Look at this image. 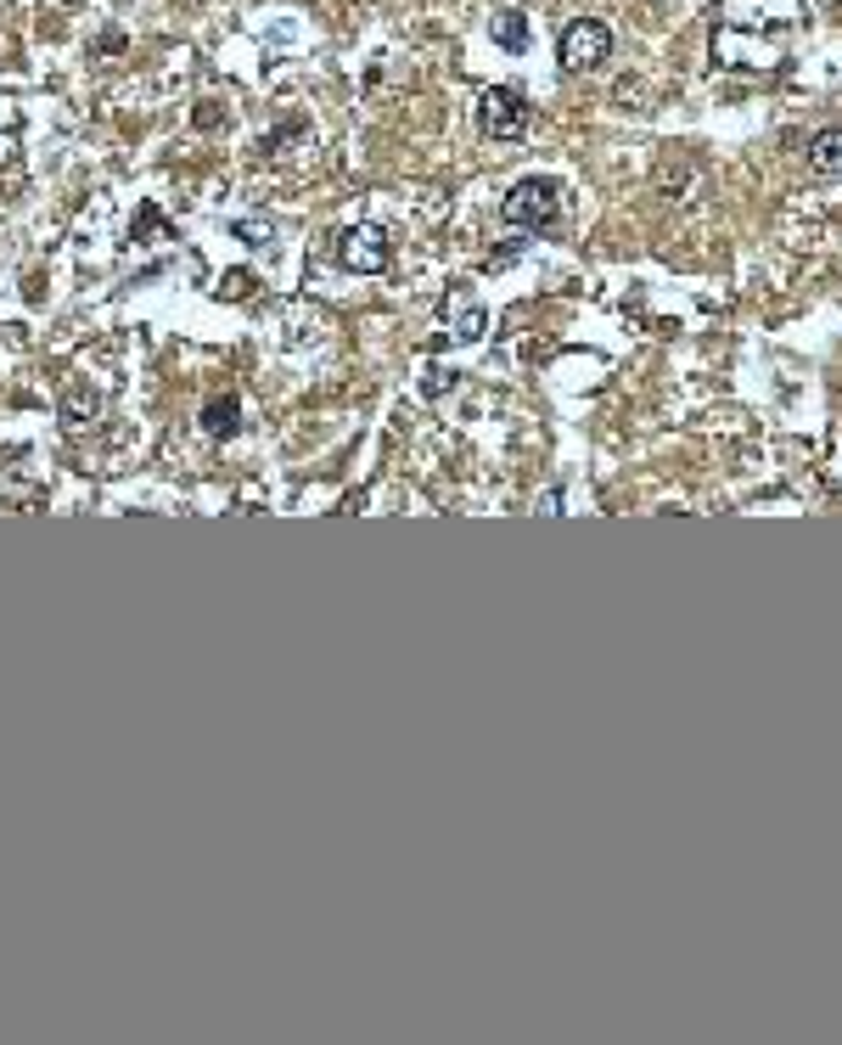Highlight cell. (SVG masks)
Listing matches in <instances>:
<instances>
[{
    "label": "cell",
    "instance_id": "6da1fadb",
    "mask_svg": "<svg viewBox=\"0 0 842 1045\" xmlns=\"http://www.w3.org/2000/svg\"><path fill=\"white\" fill-rule=\"evenodd\" d=\"M501 220L517 225V231H545V225H557L562 220V186L557 180H517L506 203H501Z\"/></svg>",
    "mask_w": 842,
    "mask_h": 1045
},
{
    "label": "cell",
    "instance_id": "7a4b0ae2",
    "mask_svg": "<svg viewBox=\"0 0 842 1045\" xmlns=\"http://www.w3.org/2000/svg\"><path fill=\"white\" fill-rule=\"evenodd\" d=\"M557 57L568 74H596L607 57H613V29L602 18H573L562 29V45H557Z\"/></svg>",
    "mask_w": 842,
    "mask_h": 1045
},
{
    "label": "cell",
    "instance_id": "3957f363",
    "mask_svg": "<svg viewBox=\"0 0 842 1045\" xmlns=\"http://www.w3.org/2000/svg\"><path fill=\"white\" fill-rule=\"evenodd\" d=\"M483 130L494 135V141H517L523 130H528V97L517 85H494V90H483Z\"/></svg>",
    "mask_w": 842,
    "mask_h": 1045
},
{
    "label": "cell",
    "instance_id": "277c9868",
    "mask_svg": "<svg viewBox=\"0 0 842 1045\" xmlns=\"http://www.w3.org/2000/svg\"><path fill=\"white\" fill-rule=\"evenodd\" d=\"M337 265H343V270H360V276L388 270V243H382V231H377V225H349V231L337 236Z\"/></svg>",
    "mask_w": 842,
    "mask_h": 1045
},
{
    "label": "cell",
    "instance_id": "5b68a950",
    "mask_svg": "<svg viewBox=\"0 0 842 1045\" xmlns=\"http://www.w3.org/2000/svg\"><path fill=\"white\" fill-rule=\"evenodd\" d=\"M242 427V405H236V394H214L209 405H203V434L209 439H231Z\"/></svg>",
    "mask_w": 842,
    "mask_h": 1045
},
{
    "label": "cell",
    "instance_id": "8992f818",
    "mask_svg": "<svg viewBox=\"0 0 842 1045\" xmlns=\"http://www.w3.org/2000/svg\"><path fill=\"white\" fill-rule=\"evenodd\" d=\"M809 169L815 175H842V130H820L809 141Z\"/></svg>",
    "mask_w": 842,
    "mask_h": 1045
},
{
    "label": "cell",
    "instance_id": "52a82bcc",
    "mask_svg": "<svg viewBox=\"0 0 842 1045\" xmlns=\"http://www.w3.org/2000/svg\"><path fill=\"white\" fill-rule=\"evenodd\" d=\"M494 45H506V52H528V18L523 12H501V18H494Z\"/></svg>",
    "mask_w": 842,
    "mask_h": 1045
},
{
    "label": "cell",
    "instance_id": "ba28073f",
    "mask_svg": "<svg viewBox=\"0 0 842 1045\" xmlns=\"http://www.w3.org/2000/svg\"><path fill=\"white\" fill-rule=\"evenodd\" d=\"M220 293H225V299H247V293H254V270H231V276L220 281Z\"/></svg>",
    "mask_w": 842,
    "mask_h": 1045
},
{
    "label": "cell",
    "instance_id": "9c48e42d",
    "mask_svg": "<svg viewBox=\"0 0 842 1045\" xmlns=\"http://www.w3.org/2000/svg\"><path fill=\"white\" fill-rule=\"evenodd\" d=\"M456 338H461V344H478V338H483V310H467V315H461Z\"/></svg>",
    "mask_w": 842,
    "mask_h": 1045
},
{
    "label": "cell",
    "instance_id": "30bf717a",
    "mask_svg": "<svg viewBox=\"0 0 842 1045\" xmlns=\"http://www.w3.org/2000/svg\"><path fill=\"white\" fill-rule=\"evenodd\" d=\"M197 124L214 130V124H220V102H197Z\"/></svg>",
    "mask_w": 842,
    "mask_h": 1045
}]
</instances>
